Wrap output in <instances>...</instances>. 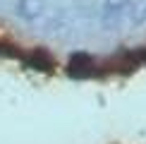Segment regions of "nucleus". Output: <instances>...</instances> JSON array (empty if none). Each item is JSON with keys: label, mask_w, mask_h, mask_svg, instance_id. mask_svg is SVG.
<instances>
[{"label": "nucleus", "mask_w": 146, "mask_h": 144, "mask_svg": "<svg viewBox=\"0 0 146 144\" xmlns=\"http://www.w3.org/2000/svg\"><path fill=\"white\" fill-rule=\"evenodd\" d=\"M67 75L74 79H96V77H101L98 60L86 53H74L67 60Z\"/></svg>", "instance_id": "1"}, {"label": "nucleus", "mask_w": 146, "mask_h": 144, "mask_svg": "<svg viewBox=\"0 0 146 144\" xmlns=\"http://www.w3.org/2000/svg\"><path fill=\"white\" fill-rule=\"evenodd\" d=\"M24 65L31 67V70H38V72H53L55 70V60H53V55L46 48H29L27 58H24Z\"/></svg>", "instance_id": "2"}]
</instances>
